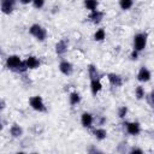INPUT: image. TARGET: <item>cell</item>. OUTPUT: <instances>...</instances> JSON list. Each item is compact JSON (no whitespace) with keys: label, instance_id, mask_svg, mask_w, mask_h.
Instances as JSON below:
<instances>
[{"label":"cell","instance_id":"20","mask_svg":"<svg viewBox=\"0 0 154 154\" xmlns=\"http://www.w3.org/2000/svg\"><path fill=\"white\" fill-rule=\"evenodd\" d=\"M88 73H89L90 79L100 78V73H99V71H97L96 66H95V65H93V64H90V65L88 66Z\"/></svg>","mask_w":154,"mask_h":154},{"label":"cell","instance_id":"26","mask_svg":"<svg viewBox=\"0 0 154 154\" xmlns=\"http://www.w3.org/2000/svg\"><path fill=\"white\" fill-rule=\"evenodd\" d=\"M138 51H136V49H132V52H131V54H130V58H131V60H137L138 59Z\"/></svg>","mask_w":154,"mask_h":154},{"label":"cell","instance_id":"25","mask_svg":"<svg viewBox=\"0 0 154 154\" xmlns=\"http://www.w3.org/2000/svg\"><path fill=\"white\" fill-rule=\"evenodd\" d=\"M129 153H131V154H135V153H138V154H143V149H141V148H137V147H132V148L129 150Z\"/></svg>","mask_w":154,"mask_h":154},{"label":"cell","instance_id":"17","mask_svg":"<svg viewBox=\"0 0 154 154\" xmlns=\"http://www.w3.org/2000/svg\"><path fill=\"white\" fill-rule=\"evenodd\" d=\"M81 100H82V96H81L79 93H77V91H72V93H70L69 101H70V103H71L72 106L78 105V103L81 102Z\"/></svg>","mask_w":154,"mask_h":154},{"label":"cell","instance_id":"8","mask_svg":"<svg viewBox=\"0 0 154 154\" xmlns=\"http://www.w3.org/2000/svg\"><path fill=\"white\" fill-rule=\"evenodd\" d=\"M59 71L64 76H71L73 73V65L67 60H61L59 63Z\"/></svg>","mask_w":154,"mask_h":154},{"label":"cell","instance_id":"22","mask_svg":"<svg viewBox=\"0 0 154 154\" xmlns=\"http://www.w3.org/2000/svg\"><path fill=\"white\" fill-rule=\"evenodd\" d=\"M144 95H146L144 88H143L142 85H137V87L135 88V96H136V99H137V100H142V99L144 97Z\"/></svg>","mask_w":154,"mask_h":154},{"label":"cell","instance_id":"11","mask_svg":"<svg viewBox=\"0 0 154 154\" xmlns=\"http://www.w3.org/2000/svg\"><path fill=\"white\" fill-rule=\"evenodd\" d=\"M89 20L93 23V24H100L103 19V12L100 11V10H95V11H91L88 16Z\"/></svg>","mask_w":154,"mask_h":154},{"label":"cell","instance_id":"2","mask_svg":"<svg viewBox=\"0 0 154 154\" xmlns=\"http://www.w3.org/2000/svg\"><path fill=\"white\" fill-rule=\"evenodd\" d=\"M29 105H30V107H31L34 111L40 112V113L47 111V107H46V105H45V101H43L42 96H40V95H34V96H31V97L29 99Z\"/></svg>","mask_w":154,"mask_h":154},{"label":"cell","instance_id":"5","mask_svg":"<svg viewBox=\"0 0 154 154\" xmlns=\"http://www.w3.org/2000/svg\"><path fill=\"white\" fill-rule=\"evenodd\" d=\"M125 130L131 136H137L141 132V124L138 122H128L125 123Z\"/></svg>","mask_w":154,"mask_h":154},{"label":"cell","instance_id":"24","mask_svg":"<svg viewBox=\"0 0 154 154\" xmlns=\"http://www.w3.org/2000/svg\"><path fill=\"white\" fill-rule=\"evenodd\" d=\"M45 2H46V0H32V5H34V7L37 8V10L42 8V7L45 6Z\"/></svg>","mask_w":154,"mask_h":154},{"label":"cell","instance_id":"15","mask_svg":"<svg viewBox=\"0 0 154 154\" xmlns=\"http://www.w3.org/2000/svg\"><path fill=\"white\" fill-rule=\"evenodd\" d=\"M23 132H24L23 128H22L20 125H18V124H12L11 128H10V135H11L13 138H19V137H22V136H23Z\"/></svg>","mask_w":154,"mask_h":154},{"label":"cell","instance_id":"1","mask_svg":"<svg viewBox=\"0 0 154 154\" xmlns=\"http://www.w3.org/2000/svg\"><path fill=\"white\" fill-rule=\"evenodd\" d=\"M29 34L34 36L38 42H43L47 38V30L40 24H32L29 28Z\"/></svg>","mask_w":154,"mask_h":154},{"label":"cell","instance_id":"30","mask_svg":"<svg viewBox=\"0 0 154 154\" xmlns=\"http://www.w3.org/2000/svg\"><path fill=\"white\" fill-rule=\"evenodd\" d=\"M152 102H153V106H154V99H152Z\"/></svg>","mask_w":154,"mask_h":154},{"label":"cell","instance_id":"27","mask_svg":"<svg viewBox=\"0 0 154 154\" xmlns=\"http://www.w3.org/2000/svg\"><path fill=\"white\" fill-rule=\"evenodd\" d=\"M19 2H20V4H23V5H28V4L32 2V0H19Z\"/></svg>","mask_w":154,"mask_h":154},{"label":"cell","instance_id":"16","mask_svg":"<svg viewBox=\"0 0 154 154\" xmlns=\"http://www.w3.org/2000/svg\"><path fill=\"white\" fill-rule=\"evenodd\" d=\"M93 136L97 140V141H103L107 137V131L103 128H94L93 129Z\"/></svg>","mask_w":154,"mask_h":154},{"label":"cell","instance_id":"19","mask_svg":"<svg viewBox=\"0 0 154 154\" xmlns=\"http://www.w3.org/2000/svg\"><path fill=\"white\" fill-rule=\"evenodd\" d=\"M105 38H106V31H105L103 28H100V29H97V30L94 32V40H95L96 42H101V41H103Z\"/></svg>","mask_w":154,"mask_h":154},{"label":"cell","instance_id":"23","mask_svg":"<svg viewBox=\"0 0 154 154\" xmlns=\"http://www.w3.org/2000/svg\"><path fill=\"white\" fill-rule=\"evenodd\" d=\"M128 112H129V109H128L126 106H120V107L118 108V117H119L120 119H124V118L128 116Z\"/></svg>","mask_w":154,"mask_h":154},{"label":"cell","instance_id":"9","mask_svg":"<svg viewBox=\"0 0 154 154\" xmlns=\"http://www.w3.org/2000/svg\"><path fill=\"white\" fill-rule=\"evenodd\" d=\"M69 48V40L67 38H61L55 43V53L58 55H64L67 52Z\"/></svg>","mask_w":154,"mask_h":154},{"label":"cell","instance_id":"28","mask_svg":"<svg viewBox=\"0 0 154 154\" xmlns=\"http://www.w3.org/2000/svg\"><path fill=\"white\" fill-rule=\"evenodd\" d=\"M4 108H5V102L1 101V109H4Z\"/></svg>","mask_w":154,"mask_h":154},{"label":"cell","instance_id":"12","mask_svg":"<svg viewBox=\"0 0 154 154\" xmlns=\"http://www.w3.org/2000/svg\"><path fill=\"white\" fill-rule=\"evenodd\" d=\"M14 10V1L13 0H1V11L5 14L12 13Z\"/></svg>","mask_w":154,"mask_h":154},{"label":"cell","instance_id":"31","mask_svg":"<svg viewBox=\"0 0 154 154\" xmlns=\"http://www.w3.org/2000/svg\"><path fill=\"white\" fill-rule=\"evenodd\" d=\"M13 1H14V0H13Z\"/></svg>","mask_w":154,"mask_h":154},{"label":"cell","instance_id":"18","mask_svg":"<svg viewBox=\"0 0 154 154\" xmlns=\"http://www.w3.org/2000/svg\"><path fill=\"white\" fill-rule=\"evenodd\" d=\"M97 6H99L97 0H84V7L90 12L97 10Z\"/></svg>","mask_w":154,"mask_h":154},{"label":"cell","instance_id":"10","mask_svg":"<svg viewBox=\"0 0 154 154\" xmlns=\"http://www.w3.org/2000/svg\"><path fill=\"white\" fill-rule=\"evenodd\" d=\"M107 78H108L109 84H111L112 87H114V88H119V87L123 85V78H122V76L118 75V73L111 72V73L107 75Z\"/></svg>","mask_w":154,"mask_h":154},{"label":"cell","instance_id":"21","mask_svg":"<svg viewBox=\"0 0 154 154\" xmlns=\"http://www.w3.org/2000/svg\"><path fill=\"white\" fill-rule=\"evenodd\" d=\"M134 6V0H119V7L123 11H129Z\"/></svg>","mask_w":154,"mask_h":154},{"label":"cell","instance_id":"14","mask_svg":"<svg viewBox=\"0 0 154 154\" xmlns=\"http://www.w3.org/2000/svg\"><path fill=\"white\" fill-rule=\"evenodd\" d=\"M25 63H26L29 70H35V69H37V67L40 66V64H41L40 59H38L37 57H35V55H29V57L25 59Z\"/></svg>","mask_w":154,"mask_h":154},{"label":"cell","instance_id":"7","mask_svg":"<svg viewBox=\"0 0 154 154\" xmlns=\"http://www.w3.org/2000/svg\"><path fill=\"white\" fill-rule=\"evenodd\" d=\"M150 78H152V73H150L149 69L146 66H142L137 72V81L141 83H147L150 81Z\"/></svg>","mask_w":154,"mask_h":154},{"label":"cell","instance_id":"3","mask_svg":"<svg viewBox=\"0 0 154 154\" xmlns=\"http://www.w3.org/2000/svg\"><path fill=\"white\" fill-rule=\"evenodd\" d=\"M147 40H148V35L147 32H138L134 36V49L142 52L146 47H147Z\"/></svg>","mask_w":154,"mask_h":154},{"label":"cell","instance_id":"4","mask_svg":"<svg viewBox=\"0 0 154 154\" xmlns=\"http://www.w3.org/2000/svg\"><path fill=\"white\" fill-rule=\"evenodd\" d=\"M23 60L20 59L19 55H16V54H11L7 57L6 59V67L11 71H14V72H18L20 65H22Z\"/></svg>","mask_w":154,"mask_h":154},{"label":"cell","instance_id":"13","mask_svg":"<svg viewBox=\"0 0 154 154\" xmlns=\"http://www.w3.org/2000/svg\"><path fill=\"white\" fill-rule=\"evenodd\" d=\"M101 90H102V83H101L100 78L90 79V91H91V94L95 96V95H97Z\"/></svg>","mask_w":154,"mask_h":154},{"label":"cell","instance_id":"6","mask_svg":"<svg viewBox=\"0 0 154 154\" xmlns=\"http://www.w3.org/2000/svg\"><path fill=\"white\" fill-rule=\"evenodd\" d=\"M94 120H95V118L90 112H83L82 116H81V124L85 129H91L93 124H94Z\"/></svg>","mask_w":154,"mask_h":154},{"label":"cell","instance_id":"29","mask_svg":"<svg viewBox=\"0 0 154 154\" xmlns=\"http://www.w3.org/2000/svg\"><path fill=\"white\" fill-rule=\"evenodd\" d=\"M150 99H154V90H152L150 93Z\"/></svg>","mask_w":154,"mask_h":154}]
</instances>
